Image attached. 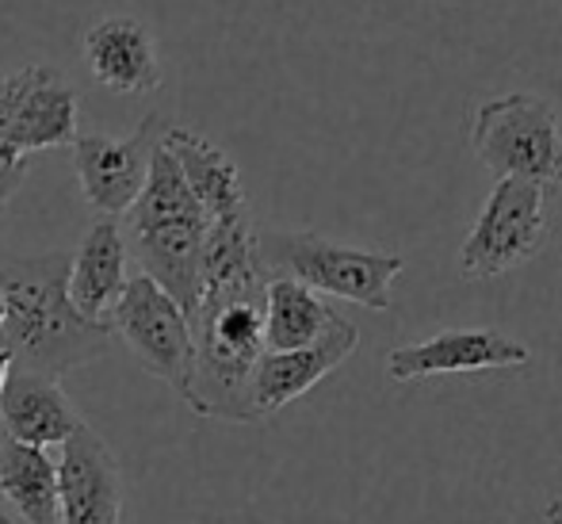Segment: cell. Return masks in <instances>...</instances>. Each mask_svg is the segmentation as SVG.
Instances as JSON below:
<instances>
[{
	"label": "cell",
	"instance_id": "cell-11",
	"mask_svg": "<svg viewBox=\"0 0 562 524\" xmlns=\"http://www.w3.org/2000/svg\"><path fill=\"white\" fill-rule=\"evenodd\" d=\"M356 345H360L356 325L348 317H337L334 330L314 345L295 348V353H260L249 376L252 421H268L295 399H303L306 391H314L329 371H337L356 353Z\"/></svg>",
	"mask_w": 562,
	"mask_h": 524
},
{
	"label": "cell",
	"instance_id": "cell-2",
	"mask_svg": "<svg viewBox=\"0 0 562 524\" xmlns=\"http://www.w3.org/2000/svg\"><path fill=\"white\" fill-rule=\"evenodd\" d=\"M207 214L195 203L177 157L161 146L154 149L149 177L134 208L126 211V249L138 260L142 276L154 280L165 296L180 303V311L192 317L200 303V265L203 242H207Z\"/></svg>",
	"mask_w": 562,
	"mask_h": 524
},
{
	"label": "cell",
	"instance_id": "cell-14",
	"mask_svg": "<svg viewBox=\"0 0 562 524\" xmlns=\"http://www.w3.org/2000/svg\"><path fill=\"white\" fill-rule=\"evenodd\" d=\"M77 406L66 399L58 379L31 376V371H15L8 376L4 391H0V425L4 436L27 448H61L81 425Z\"/></svg>",
	"mask_w": 562,
	"mask_h": 524
},
{
	"label": "cell",
	"instance_id": "cell-22",
	"mask_svg": "<svg viewBox=\"0 0 562 524\" xmlns=\"http://www.w3.org/2000/svg\"><path fill=\"white\" fill-rule=\"evenodd\" d=\"M8 376H12V356H8L4 348H0V391H4Z\"/></svg>",
	"mask_w": 562,
	"mask_h": 524
},
{
	"label": "cell",
	"instance_id": "cell-24",
	"mask_svg": "<svg viewBox=\"0 0 562 524\" xmlns=\"http://www.w3.org/2000/svg\"><path fill=\"white\" fill-rule=\"evenodd\" d=\"M0 524H8V517H4V510H0Z\"/></svg>",
	"mask_w": 562,
	"mask_h": 524
},
{
	"label": "cell",
	"instance_id": "cell-7",
	"mask_svg": "<svg viewBox=\"0 0 562 524\" xmlns=\"http://www.w3.org/2000/svg\"><path fill=\"white\" fill-rule=\"evenodd\" d=\"M112 333L123 337L131 356L138 360L142 371L161 379L165 387L192 399V379H195V337L192 322L180 311L172 296H165L154 280L146 276H131L126 291L119 296L112 317H108Z\"/></svg>",
	"mask_w": 562,
	"mask_h": 524
},
{
	"label": "cell",
	"instance_id": "cell-5",
	"mask_svg": "<svg viewBox=\"0 0 562 524\" xmlns=\"http://www.w3.org/2000/svg\"><path fill=\"white\" fill-rule=\"evenodd\" d=\"M471 149L497 180H528L548 192L562 188L559 111L536 92H509L479 104Z\"/></svg>",
	"mask_w": 562,
	"mask_h": 524
},
{
	"label": "cell",
	"instance_id": "cell-17",
	"mask_svg": "<svg viewBox=\"0 0 562 524\" xmlns=\"http://www.w3.org/2000/svg\"><path fill=\"white\" fill-rule=\"evenodd\" d=\"M0 498L23 524H61L58 459L46 448H27L0 436Z\"/></svg>",
	"mask_w": 562,
	"mask_h": 524
},
{
	"label": "cell",
	"instance_id": "cell-12",
	"mask_svg": "<svg viewBox=\"0 0 562 524\" xmlns=\"http://www.w3.org/2000/svg\"><path fill=\"white\" fill-rule=\"evenodd\" d=\"M92 81L119 97H149L161 89V58L154 38L134 15H108L81 38Z\"/></svg>",
	"mask_w": 562,
	"mask_h": 524
},
{
	"label": "cell",
	"instance_id": "cell-9",
	"mask_svg": "<svg viewBox=\"0 0 562 524\" xmlns=\"http://www.w3.org/2000/svg\"><path fill=\"white\" fill-rule=\"evenodd\" d=\"M532 348L502 330H445L429 341L398 345L386 353V376L394 383H414L432 376H463V371L528 368Z\"/></svg>",
	"mask_w": 562,
	"mask_h": 524
},
{
	"label": "cell",
	"instance_id": "cell-13",
	"mask_svg": "<svg viewBox=\"0 0 562 524\" xmlns=\"http://www.w3.org/2000/svg\"><path fill=\"white\" fill-rule=\"evenodd\" d=\"M126 237L119 219H97L85 230L81 245L69 253V303L89 322H108L119 303V296L126 291Z\"/></svg>",
	"mask_w": 562,
	"mask_h": 524
},
{
	"label": "cell",
	"instance_id": "cell-18",
	"mask_svg": "<svg viewBox=\"0 0 562 524\" xmlns=\"http://www.w3.org/2000/svg\"><path fill=\"white\" fill-rule=\"evenodd\" d=\"M337 311L318 296L283 276L265 283V353H295L322 341L337 322Z\"/></svg>",
	"mask_w": 562,
	"mask_h": 524
},
{
	"label": "cell",
	"instance_id": "cell-8",
	"mask_svg": "<svg viewBox=\"0 0 562 524\" xmlns=\"http://www.w3.org/2000/svg\"><path fill=\"white\" fill-rule=\"evenodd\" d=\"M169 134V119L146 115L131 138H112V134L77 131L74 146V169L81 196L100 219H119L134 208L149 177V161L161 138Z\"/></svg>",
	"mask_w": 562,
	"mask_h": 524
},
{
	"label": "cell",
	"instance_id": "cell-6",
	"mask_svg": "<svg viewBox=\"0 0 562 524\" xmlns=\"http://www.w3.org/2000/svg\"><path fill=\"white\" fill-rule=\"evenodd\" d=\"M551 237V192L528 180H497L459 245L467 280H494L528 265Z\"/></svg>",
	"mask_w": 562,
	"mask_h": 524
},
{
	"label": "cell",
	"instance_id": "cell-21",
	"mask_svg": "<svg viewBox=\"0 0 562 524\" xmlns=\"http://www.w3.org/2000/svg\"><path fill=\"white\" fill-rule=\"evenodd\" d=\"M543 517H548V524H562V498H551L548 510H543Z\"/></svg>",
	"mask_w": 562,
	"mask_h": 524
},
{
	"label": "cell",
	"instance_id": "cell-23",
	"mask_svg": "<svg viewBox=\"0 0 562 524\" xmlns=\"http://www.w3.org/2000/svg\"><path fill=\"white\" fill-rule=\"evenodd\" d=\"M0 330H4V306H0Z\"/></svg>",
	"mask_w": 562,
	"mask_h": 524
},
{
	"label": "cell",
	"instance_id": "cell-15",
	"mask_svg": "<svg viewBox=\"0 0 562 524\" xmlns=\"http://www.w3.org/2000/svg\"><path fill=\"white\" fill-rule=\"evenodd\" d=\"M77 119H81V104H77L74 85L54 66H35V77H31L27 92L12 115V126H8V146L15 157L66 146L77 138Z\"/></svg>",
	"mask_w": 562,
	"mask_h": 524
},
{
	"label": "cell",
	"instance_id": "cell-1",
	"mask_svg": "<svg viewBox=\"0 0 562 524\" xmlns=\"http://www.w3.org/2000/svg\"><path fill=\"white\" fill-rule=\"evenodd\" d=\"M69 253L20 257L0 242V306L4 330L0 348L15 371L61 379L85 364H97L112 348V325L89 322L69 303Z\"/></svg>",
	"mask_w": 562,
	"mask_h": 524
},
{
	"label": "cell",
	"instance_id": "cell-4",
	"mask_svg": "<svg viewBox=\"0 0 562 524\" xmlns=\"http://www.w3.org/2000/svg\"><path fill=\"white\" fill-rule=\"evenodd\" d=\"M257 257L265 276H283L318 296H337L368 311L391 306V283L406 268L402 253L356 249L314 230H257Z\"/></svg>",
	"mask_w": 562,
	"mask_h": 524
},
{
	"label": "cell",
	"instance_id": "cell-20",
	"mask_svg": "<svg viewBox=\"0 0 562 524\" xmlns=\"http://www.w3.org/2000/svg\"><path fill=\"white\" fill-rule=\"evenodd\" d=\"M23 180H27V161L0 165V211H4V208H8V200H12V196L20 192Z\"/></svg>",
	"mask_w": 562,
	"mask_h": 524
},
{
	"label": "cell",
	"instance_id": "cell-16",
	"mask_svg": "<svg viewBox=\"0 0 562 524\" xmlns=\"http://www.w3.org/2000/svg\"><path fill=\"white\" fill-rule=\"evenodd\" d=\"M165 149L177 157L195 203L207 214V222H223L234 214H249V196H245L241 172L229 161L226 149H218L211 138L188 131V126H169Z\"/></svg>",
	"mask_w": 562,
	"mask_h": 524
},
{
	"label": "cell",
	"instance_id": "cell-3",
	"mask_svg": "<svg viewBox=\"0 0 562 524\" xmlns=\"http://www.w3.org/2000/svg\"><path fill=\"white\" fill-rule=\"evenodd\" d=\"M268 283V280H265ZM265 283L207 288L192 311L195 379L188 406L200 417L249 425V376L265 353Z\"/></svg>",
	"mask_w": 562,
	"mask_h": 524
},
{
	"label": "cell",
	"instance_id": "cell-19",
	"mask_svg": "<svg viewBox=\"0 0 562 524\" xmlns=\"http://www.w3.org/2000/svg\"><path fill=\"white\" fill-rule=\"evenodd\" d=\"M31 77H35V66H23L15 74L0 77V165H15V161H27V157H15L12 146H8V126H12V115L20 108L23 92H27Z\"/></svg>",
	"mask_w": 562,
	"mask_h": 524
},
{
	"label": "cell",
	"instance_id": "cell-10",
	"mask_svg": "<svg viewBox=\"0 0 562 524\" xmlns=\"http://www.w3.org/2000/svg\"><path fill=\"white\" fill-rule=\"evenodd\" d=\"M58 502L61 524H123V467L89 421L61 444Z\"/></svg>",
	"mask_w": 562,
	"mask_h": 524
}]
</instances>
